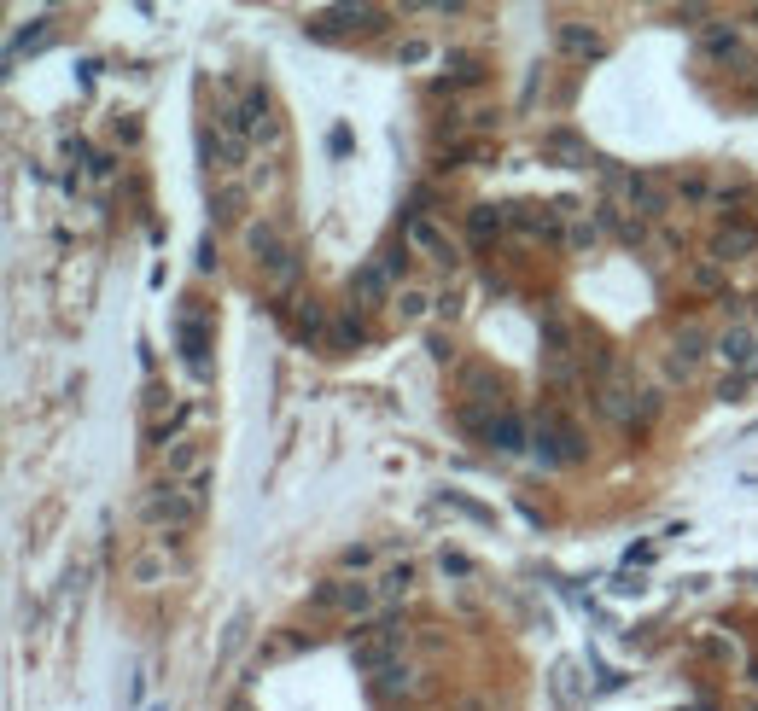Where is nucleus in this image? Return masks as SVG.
<instances>
[{
  "label": "nucleus",
  "mask_w": 758,
  "mask_h": 711,
  "mask_svg": "<svg viewBox=\"0 0 758 711\" xmlns=\"http://www.w3.org/2000/svg\"><path fill=\"white\" fill-rule=\"evenodd\" d=\"M397 647H403V624H379V630H368V636L356 642V665H362V671H379Z\"/></svg>",
  "instance_id": "f257e3e1"
},
{
  "label": "nucleus",
  "mask_w": 758,
  "mask_h": 711,
  "mask_svg": "<svg viewBox=\"0 0 758 711\" xmlns=\"http://www.w3.org/2000/svg\"><path fill=\"white\" fill-rule=\"evenodd\" d=\"M718 350H724V362L747 368V362H753V333H747V327H729L724 339H718Z\"/></svg>",
  "instance_id": "f03ea898"
},
{
  "label": "nucleus",
  "mask_w": 758,
  "mask_h": 711,
  "mask_svg": "<svg viewBox=\"0 0 758 711\" xmlns=\"http://www.w3.org/2000/svg\"><path fill=\"white\" fill-rule=\"evenodd\" d=\"M409 245H420V251H426V257H438V263H455V251L432 234V222H409Z\"/></svg>",
  "instance_id": "7ed1b4c3"
},
{
  "label": "nucleus",
  "mask_w": 758,
  "mask_h": 711,
  "mask_svg": "<svg viewBox=\"0 0 758 711\" xmlns=\"http://www.w3.org/2000/svg\"><path fill=\"white\" fill-rule=\"evenodd\" d=\"M560 47H566V53H601V35H595V30H578V24H566V30H560Z\"/></svg>",
  "instance_id": "20e7f679"
},
{
  "label": "nucleus",
  "mask_w": 758,
  "mask_h": 711,
  "mask_svg": "<svg viewBox=\"0 0 758 711\" xmlns=\"http://www.w3.org/2000/svg\"><path fill=\"white\" fill-rule=\"evenodd\" d=\"M549 152H560V158H572V164H589V152L578 146L572 135H549Z\"/></svg>",
  "instance_id": "39448f33"
},
{
  "label": "nucleus",
  "mask_w": 758,
  "mask_h": 711,
  "mask_svg": "<svg viewBox=\"0 0 758 711\" xmlns=\"http://www.w3.org/2000/svg\"><path fill=\"white\" fill-rule=\"evenodd\" d=\"M496 222H502V216H496L490 204H479V210H473V239H490L496 234Z\"/></svg>",
  "instance_id": "423d86ee"
},
{
  "label": "nucleus",
  "mask_w": 758,
  "mask_h": 711,
  "mask_svg": "<svg viewBox=\"0 0 758 711\" xmlns=\"http://www.w3.org/2000/svg\"><path fill=\"white\" fill-rule=\"evenodd\" d=\"M706 53H735V30H712L706 35Z\"/></svg>",
  "instance_id": "0eeeda50"
},
{
  "label": "nucleus",
  "mask_w": 758,
  "mask_h": 711,
  "mask_svg": "<svg viewBox=\"0 0 758 711\" xmlns=\"http://www.w3.org/2000/svg\"><path fill=\"white\" fill-rule=\"evenodd\" d=\"M397 309H403V315H426V298H420V292H397Z\"/></svg>",
  "instance_id": "6e6552de"
},
{
  "label": "nucleus",
  "mask_w": 758,
  "mask_h": 711,
  "mask_svg": "<svg viewBox=\"0 0 758 711\" xmlns=\"http://www.w3.org/2000/svg\"><path fill=\"white\" fill-rule=\"evenodd\" d=\"M718 245H724V251H747V245H753V228H735V234H724Z\"/></svg>",
  "instance_id": "1a4fd4ad"
},
{
  "label": "nucleus",
  "mask_w": 758,
  "mask_h": 711,
  "mask_svg": "<svg viewBox=\"0 0 758 711\" xmlns=\"http://www.w3.org/2000/svg\"><path fill=\"white\" fill-rule=\"evenodd\" d=\"M753 711H758V700H753Z\"/></svg>",
  "instance_id": "9d476101"
}]
</instances>
